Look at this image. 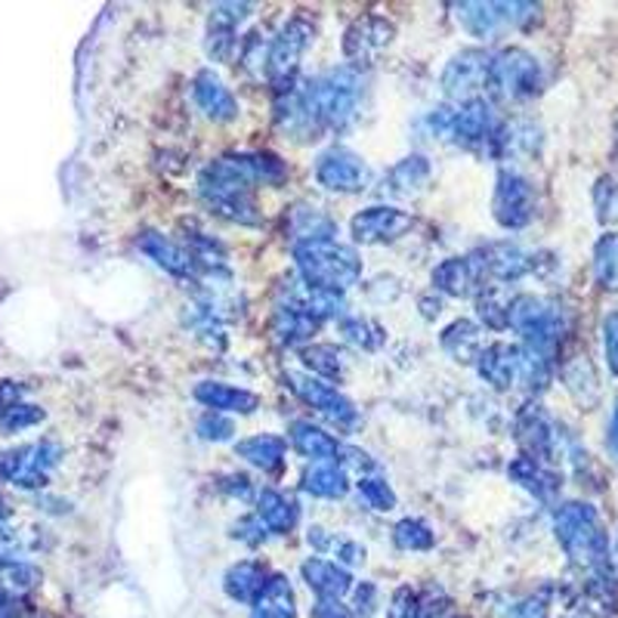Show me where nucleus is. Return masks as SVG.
Wrapping results in <instances>:
<instances>
[{
	"mask_svg": "<svg viewBox=\"0 0 618 618\" xmlns=\"http://www.w3.org/2000/svg\"><path fill=\"white\" fill-rule=\"evenodd\" d=\"M300 575H303L309 590L319 594V600H340L343 594L353 590V575H350V569L334 563V560H324V556H309V560H303Z\"/></svg>",
	"mask_w": 618,
	"mask_h": 618,
	"instance_id": "nucleus-25",
	"label": "nucleus"
},
{
	"mask_svg": "<svg viewBox=\"0 0 618 618\" xmlns=\"http://www.w3.org/2000/svg\"><path fill=\"white\" fill-rule=\"evenodd\" d=\"M247 168L257 185H278L288 180V164L273 152H245Z\"/></svg>",
	"mask_w": 618,
	"mask_h": 618,
	"instance_id": "nucleus-44",
	"label": "nucleus"
},
{
	"mask_svg": "<svg viewBox=\"0 0 618 618\" xmlns=\"http://www.w3.org/2000/svg\"><path fill=\"white\" fill-rule=\"evenodd\" d=\"M303 96H307L309 111L322 130H347L359 115V99H362V72L355 65H340L324 75H316L303 81Z\"/></svg>",
	"mask_w": 618,
	"mask_h": 618,
	"instance_id": "nucleus-2",
	"label": "nucleus"
},
{
	"mask_svg": "<svg viewBox=\"0 0 618 618\" xmlns=\"http://www.w3.org/2000/svg\"><path fill=\"white\" fill-rule=\"evenodd\" d=\"M273 121L276 130L285 139L294 142H312L324 134L316 115L309 111L307 96H303V81H291L285 87H276V99H273Z\"/></svg>",
	"mask_w": 618,
	"mask_h": 618,
	"instance_id": "nucleus-14",
	"label": "nucleus"
},
{
	"mask_svg": "<svg viewBox=\"0 0 618 618\" xmlns=\"http://www.w3.org/2000/svg\"><path fill=\"white\" fill-rule=\"evenodd\" d=\"M433 177V164L424 158V154H405L402 161H396L390 173H386V192L396 195V199H412V195H420Z\"/></svg>",
	"mask_w": 618,
	"mask_h": 618,
	"instance_id": "nucleus-28",
	"label": "nucleus"
},
{
	"mask_svg": "<svg viewBox=\"0 0 618 618\" xmlns=\"http://www.w3.org/2000/svg\"><path fill=\"white\" fill-rule=\"evenodd\" d=\"M266 62H269V44L263 41L260 31H251L238 44V65L251 77H263L266 75Z\"/></svg>",
	"mask_w": 618,
	"mask_h": 618,
	"instance_id": "nucleus-45",
	"label": "nucleus"
},
{
	"mask_svg": "<svg viewBox=\"0 0 618 618\" xmlns=\"http://www.w3.org/2000/svg\"><path fill=\"white\" fill-rule=\"evenodd\" d=\"M192 99L204 111L207 121L230 124L238 118V99L211 68H201L199 75L192 77Z\"/></svg>",
	"mask_w": 618,
	"mask_h": 618,
	"instance_id": "nucleus-20",
	"label": "nucleus"
},
{
	"mask_svg": "<svg viewBox=\"0 0 618 618\" xmlns=\"http://www.w3.org/2000/svg\"><path fill=\"white\" fill-rule=\"evenodd\" d=\"M307 541L316 554L338 556L334 563H340V566H359V563H365V547H362L359 541L340 539V535L328 532V529H322V525H312Z\"/></svg>",
	"mask_w": 618,
	"mask_h": 618,
	"instance_id": "nucleus-37",
	"label": "nucleus"
},
{
	"mask_svg": "<svg viewBox=\"0 0 618 618\" xmlns=\"http://www.w3.org/2000/svg\"><path fill=\"white\" fill-rule=\"evenodd\" d=\"M254 513H257L260 523L269 529V535H288L294 525H297L300 508H297V501L288 498L285 492H278V489H263V492H257V510H254Z\"/></svg>",
	"mask_w": 618,
	"mask_h": 618,
	"instance_id": "nucleus-31",
	"label": "nucleus"
},
{
	"mask_svg": "<svg viewBox=\"0 0 618 618\" xmlns=\"http://www.w3.org/2000/svg\"><path fill=\"white\" fill-rule=\"evenodd\" d=\"M508 297L498 285H486L477 291V316L486 328H508Z\"/></svg>",
	"mask_w": 618,
	"mask_h": 618,
	"instance_id": "nucleus-42",
	"label": "nucleus"
},
{
	"mask_svg": "<svg viewBox=\"0 0 618 618\" xmlns=\"http://www.w3.org/2000/svg\"><path fill=\"white\" fill-rule=\"evenodd\" d=\"M470 260L477 266L482 285L486 281L508 285V281H516V278H523L525 273L535 269V257L525 254L523 247L513 245V242H492V245L479 247L470 254Z\"/></svg>",
	"mask_w": 618,
	"mask_h": 618,
	"instance_id": "nucleus-16",
	"label": "nucleus"
},
{
	"mask_svg": "<svg viewBox=\"0 0 618 618\" xmlns=\"http://www.w3.org/2000/svg\"><path fill=\"white\" fill-rule=\"evenodd\" d=\"M269 582V572L257 560H242V563H232L226 575H223V590L226 597L235 603H257L260 590Z\"/></svg>",
	"mask_w": 618,
	"mask_h": 618,
	"instance_id": "nucleus-29",
	"label": "nucleus"
},
{
	"mask_svg": "<svg viewBox=\"0 0 618 618\" xmlns=\"http://www.w3.org/2000/svg\"><path fill=\"white\" fill-rule=\"evenodd\" d=\"M316 328H319V322L309 316L307 309L288 303V300H281L273 312V319H269V331L281 347H303L307 340H312Z\"/></svg>",
	"mask_w": 618,
	"mask_h": 618,
	"instance_id": "nucleus-27",
	"label": "nucleus"
},
{
	"mask_svg": "<svg viewBox=\"0 0 618 618\" xmlns=\"http://www.w3.org/2000/svg\"><path fill=\"white\" fill-rule=\"evenodd\" d=\"M417 594L412 587H399L393 594V606H390V618H417Z\"/></svg>",
	"mask_w": 618,
	"mask_h": 618,
	"instance_id": "nucleus-51",
	"label": "nucleus"
},
{
	"mask_svg": "<svg viewBox=\"0 0 618 618\" xmlns=\"http://www.w3.org/2000/svg\"><path fill=\"white\" fill-rule=\"evenodd\" d=\"M254 185L257 183L251 177L245 152L214 158L199 173L201 201L216 216L238 223V226H257L260 223V211H257V201H254Z\"/></svg>",
	"mask_w": 618,
	"mask_h": 618,
	"instance_id": "nucleus-1",
	"label": "nucleus"
},
{
	"mask_svg": "<svg viewBox=\"0 0 618 618\" xmlns=\"http://www.w3.org/2000/svg\"><path fill=\"white\" fill-rule=\"evenodd\" d=\"M192 396L207 412H220V415H254L260 408L257 393H251L245 386L226 384V381H201L192 390Z\"/></svg>",
	"mask_w": 618,
	"mask_h": 618,
	"instance_id": "nucleus-23",
	"label": "nucleus"
},
{
	"mask_svg": "<svg viewBox=\"0 0 618 618\" xmlns=\"http://www.w3.org/2000/svg\"><path fill=\"white\" fill-rule=\"evenodd\" d=\"M44 408L41 405H29V402H15V405H7L0 412V433H19L29 430L34 424L44 420Z\"/></svg>",
	"mask_w": 618,
	"mask_h": 618,
	"instance_id": "nucleus-46",
	"label": "nucleus"
},
{
	"mask_svg": "<svg viewBox=\"0 0 618 618\" xmlns=\"http://www.w3.org/2000/svg\"><path fill=\"white\" fill-rule=\"evenodd\" d=\"M516 439L525 448L529 458L541 464L556 461L560 451V433H556L554 417L547 415L541 405H523L516 415Z\"/></svg>",
	"mask_w": 618,
	"mask_h": 618,
	"instance_id": "nucleus-19",
	"label": "nucleus"
},
{
	"mask_svg": "<svg viewBox=\"0 0 618 618\" xmlns=\"http://www.w3.org/2000/svg\"><path fill=\"white\" fill-rule=\"evenodd\" d=\"M285 451H288V446L276 433H257V436H247V439L235 443V455L251 464V467L266 470V473L278 470L285 464Z\"/></svg>",
	"mask_w": 618,
	"mask_h": 618,
	"instance_id": "nucleus-33",
	"label": "nucleus"
},
{
	"mask_svg": "<svg viewBox=\"0 0 618 618\" xmlns=\"http://www.w3.org/2000/svg\"><path fill=\"white\" fill-rule=\"evenodd\" d=\"M312 618H355V612L340 600H319L312 606Z\"/></svg>",
	"mask_w": 618,
	"mask_h": 618,
	"instance_id": "nucleus-55",
	"label": "nucleus"
},
{
	"mask_svg": "<svg viewBox=\"0 0 618 618\" xmlns=\"http://www.w3.org/2000/svg\"><path fill=\"white\" fill-rule=\"evenodd\" d=\"M492 56L494 53H489V50L467 46V50H458L446 62V68H443V93L455 106L482 99V93L489 90V81H492Z\"/></svg>",
	"mask_w": 618,
	"mask_h": 618,
	"instance_id": "nucleus-8",
	"label": "nucleus"
},
{
	"mask_svg": "<svg viewBox=\"0 0 618 618\" xmlns=\"http://www.w3.org/2000/svg\"><path fill=\"white\" fill-rule=\"evenodd\" d=\"M359 494H362V501L369 504L371 510H393L396 508V492H393V486L381 477H359Z\"/></svg>",
	"mask_w": 618,
	"mask_h": 618,
	"instance_id": "nucleus-47",
	"label": "nucleus"
},
{
	"mask_svg": "<svg viewBox=\"0 0 618 618\" xmlns=\"http://www.w3.org/2000/svg\"><path fill=\"white\" fill-rule=\"evenodd\" d=\"M294 263H297L300 281L309 288L343 294L362 278V260L355 247L340 245L338 238L294 245Z\"/></svg>",
	"mask_w": 618,
	"mask_h": 618,
	"instance_id": "nucleus-4",
	"label": "nucleus"
},
{
	"mask_svg": "<svg viewBox=\"0 0 618 618\" xmlns=\"http://www.w3.org/2000/svg\"><path fill=\"white\" fill-rule=\"evenodd\" d=\"M430 281L433 291L446 294V297H470L479 288H486L482 278H479L477 266L470 260V254L467 257H446V260L433 269Z\"/></svg>",
	"mask_w": 618,
	"mask_h": 618,
	"instance_id": "nucleus-26",
	"label": "nucleus"
},
{
	"mask_svg": "<svg viewBox=\"0 0 618 618\" xmlns=\"http://www.w3.org/2000/svg\"><path fill=\"white\" fill-rule=\"evenodd\" d=\"M60 458L62 448L53 439L3 448L0 451V479H7L15 489H44L50 482V470L60 464Z\"/></svg>",
	"mask_w": 618,
	"mask_h": 618,
	"instance_id": "nucleus-7",
	"label": "nucleus"
},
{
	"mask_svg": "<svg viewBox=\"0 0 618 618\" xmlns=\"http://www.w3.org/2000/svg\"><path fill=\"white\" fill-rule=\"evenodd\" d=\"M603 343H606V362L618 374V312L606 316V322H603Z\"/></svg>",
	"mask_w": 618,
	"mask_h": 618,
	"instance_id": "nucleus-52",
	"label": "nucleus"
},
{
	"mask_svg": "<svg viewBox=\"0 0 618 618\" xmlns=\"http://www.w3.org/2000/svg\"><path fill=\"white\" fill-rule=\"evenodd\" d=\"M22 396H25V386L19 384V381H0V412H3L7 405L22 402Z\"/></svg>",
	"mask_w": 618,
	"mask_h": 618,
	"instance_id": "nucleus-56",
	"label": "nucleus"
},
{
	"mask_svg": "<svg viewBox=\"0 0 618 618\" xmlns=\"http://www.w3.org/2000/svg\"><path fill=\"white\" fill-rule=\"evenodd\" d=\"M609 451L618 458V402L616 412H612V424H609Z\"/></svg>",
	"mask_w": 618,
	"mask_h": 618,
	"instance_id": "nucleus-57",
	"label": "nucleus"
},
{
	"mask_svg": "<svg viewBox=\"0 0 618 618\" xmlns=\"http://www.w3.org/2000/svg\"><path fill=\"white\" fill-rule=\"evenodd\" d=\"M544 75H541V62L523 50V46H508L492 56V81L489 93L510 99V103H523L541 93Z\"/></svg>",
	"mask_w": 618,
	"mask_h": 618,
	"instance_id": "nucleus-6",
	"label": "nucleus"
},
{
	"mask_svg": "<svg viewBox=\"0 0 618 618\" xmlns=\"http://www.w3.org/2000/svg\"><path fill=\"white\" fill-rule=\"evenodd\" d=\"M520 359H523V347L516 343H504V340H494L489 347H482L477 355V371L479 377L494 390H510L520 377Z\"/></svg>",
	"mask_w": 618,
	"mask_h": 618,
	"instance_id": "nucleus-22",
	"label": "nucleus"
},
{
	"mask_svg": "<svg viewBox=\"0 0 618 618\" xmlns=\"http://www.w3.org/2000/svg\"><path fill=\"white\" fill-rule=\"evenodd\" d=\"M508 473L516 486H523L525 492H532L539 501H551V498L556 494V489H560V477H556L554 470H551L547 464L529 458V455L513 458L508 467Z\"/></svg>",
	"mask_w": 618,
	"mask_h": 618,
	"instance_id": "nucleus-32",
	"label": "nucleus"
},
{
	"mask_svg": "<svg viewBox=\"0 0 618 618\" xmlns=\"http://www.w3.org/2000/svg\"><path fill=\"white\" fill-rule=\"evenodd\" d=\"M216 489L223 494H230V498H238V501H251L254 498V482H251L247 473H238V470L223 473V477L216 479Z\"/></svg>",
	"mask_w": 618,
	"mask_h": 618,
	"instance_id": "nucleus-50",
	"label": "nucleus"
},
{
	"mask_svg": "<svg viewBox=\"0 0 618 618\" xmlns=\"http://www.w3.org/2000/svg\"><path fill=\"white\" fill-rule=\"evenodd\" d=\"M300 362L312 377H322L328 384L347 377V355L340 353L334 343H307L300 350Z\"/></svg>",
	"mask_w": 618,
	"mask_h": 618,
	"instance_id": "nucleus-35",
	"label": "nucleus"
},
{
	"mask_svg": "<svg viewBox=\"0 0 618 618\" xmlns=\"http://www.w3.org/2000/svg\"><path fill=\"white\" fill-rule=\"evenodd\" d=\"M137 247L149 257V260L154 263V266H161L164 273H170V276L177 278H195L199 276V263H195V257L185 251L180 242H173V238H168V235H161V232H139L137 238Z\"/></svg>",
	"mask_w": 618,
	"mask_h": 618,
	"instance_id": "nucleus-21",
	"label": "nucleus"
},
{
	"mask_svg": "<svg viewBox=\"0 0 618 618\" xmlns=\"http://www.w3.org/2000/svg\"><path fill=\"white\" fill-rule=\"evenodd\" d=\"M312 44V25H309L303 15H294L288 19L278 34L269 41V62H266V77L276 84V87H285L297 81V68H300V60L307 53V46Z\"/></svg>",
	"mask_w": 618,
	"mask_h": 618,
	"instance_id": "nucleus-10",
	"label": "nucleus"
},
{
	"mask_svg": "<svg viewBox=\"0 0 618 618\" xmlns=\"http://www.w3.org/2000/svg\"><path fill=\"white\" fill-rule=\"evenodd\" d=\"M41 585V569L31 566L25 560L15 556H0V594L13 597V594H29Z\"/></svg>",
	"mask_w": 618,
	"mask_h": 618,
	"instance_id": "nucleus-38",
	"label": "nucleus"
},
{
	"mask_svg": "<svg viewBox=\"0 0 618 618\" xmlns=\"http://www.w3.org/2000/svg\"><path fill=\"white\" fill-rule=\"evenodd\" d=\"M443 350H446L455 362H477L479 350H482V338H479V324L470 319H455L451 324L443 328Z\"/></svg>",
	"mask_w": 618,
	"mask_h": 618,
	"instance_id": "nucleus-36",
	"label": "nucleus"
},
{
	"mask_svg": "<svg viewBox=\"0 0 618 618\" xmlns=\"http://www.w3.org/2000/svg\"><path fill=\"white\" fill-rule=\"evenodd\" d=\"M230 535L235 541L247 544V547H260L263 541L269 539V529L260 523L257 513H247V516H242V520H235V523L230 525Z\"/></svg>",
	"mask_w": 618,
	"mask_h": 618,
	"instance_id": "nucleus-49",
	"label": "nucleus"
},
{
	"mask_svg": "<svg viewBox=\"0 0 618 618\" xmlns=\"http://www.w3.org/2000/svg\"><path fill=\"white\" fill-rule=\"evenodd\" d=\"M251 3H216L207 19V38H204V50L214 62H232L238 53V25L251 15Z\"/></svg>",
	"mask_w": 618,
	"mask_h": 618,
	"instance_id": "nucleus-18",
	"label": "nucleus"
},
{
	"mask_svg": "<svg viewBox=\"0 0 618 618\" xmlns=\"http://www.w3.org/2000/svg\"><path fill=\"white\" fill-rule=\"evenodd\" d=\"M492 214L504 230H525L535 216V185L520 170L504 168L494 180Z\"/></svg>",
	"mask_w": 618,
	"mask_h": 618,
	"instance_id": "nucleus-11",
	"label": "nucleus"
},
{
	"mask_svg": "<svg viewBox=\"0 0 618 618\" xmlns=\"http://www.w3.org/2000/svg\"><path fill=\"white\" fill-rule=\"evenodd\" d=\"M374 609H377V587L371 585V582H362V585L355 587V612L371 616Z\"/></svg>",
	"mask_w": 618,
	"mask_h": 618,
	"instance_id": "nucleus-54",
	"label": "nucleus"
},
{
	"mask_svg": "<svg viewBox=\"0 0 618 618\" xmlns=\"http://www.w3.org/2000/svg\"><path fill=\"white\" fill-rule=\"evenodd\" d=\"M594 276L603 288H616L618 285V235H603L594 247Z\"/></svg>",
	"mask_w": 618,
	"mask_h": 618,
	"instance_id": "nucleus-43",
	"label": "nucleus"
},
{
	"mask_svg": "<svg viewBox=\"0 0 618 618\" xmlns=\"http://www.w3.org/2000/svg\"><path fill=\"white\" fill-rule=\"evenodd\" d=\"M300 489L312 498H343L350 492V477H347V467L340 464H309L300 477Z\"/></svg>",
	"mask_w": 618,
	"mask_h": 618,
	"instance_id": "nucleus-34",
	"label": "nucleus"
},
{
	"mask_svg": "<svg viewBox=\"0 0 618 618\" xmlns=\"http://www.w3.org/2000/svg\"><path fill=\"white\" fill-rule=\"evenodd\" d=\"M412 230V214L393 204H371L350 220V235L359 245H386Z\"/></svg>",
	"mask_w": 618,
	"mask_h": 618,
	"instance_id": "nucleus-17",
	"label": "nucleus"
},
{
	"mask_svg": "<svg viewBox=\"0 0 618 618\" xmlns=\"http://www.w3.org/2000/svg\"><path fill=\"white\" fill-rule=\"evenodd\" d=\"M554 532L575 566L590 569L594 575H603L609 569V539L603 532L597 510L590 504L569 501V504L556 508Z\"/></svg>",
	"mask_w": 618,
	"mask_h": 618,
	"instance_id": "nucleus-3",
	"label": "nucleus"
},
{
	"mask_svg": "<svg viewBox=\"0 0 618 618\" xmlns=\"http://www.w3.org/2000/svg\"><path fill=\"white\" fill-rule=\"evenodd\" d=\"M251 618H281V616H273V612H263V609H254V616Z\"/></svg>",
	"mask_w": 618,
	"mask_h": 618,
	"instance_id": "nucleus-60",
	"label": "nucleus"
},
{
	"mask_svg": "<svg viewBox=\"0 0 618 618\" xmlns=\"http://www.w3.org/2000/svg\"><path fill=\"white\" fill-rule=\"evenodd\" d=\"M393 544L405 554H420V551H430L436 544V532H433V525L427 520L405 516V520L393 525Z\"/></svg>",
	"mask_w": 618,
	"mask_h": 618,
	"instance_id": "nucleus-39",
	"label": "nucleus"
},
{
	"mask_svg": "<svg viewBox=\"0 0 618 618\" xmlns=\"http://www.w3.org/2000/svg\"><path fill=\"white\" fill-rule=\"evenodd\" d=\"M494 130H498L494 108L482 96V99H473V103L451 106V111H448L446 142H455V146L470 149V152H489Z\"/></svg>",
	"mask_w": 618,
	"mask_h": 618,
	"instance_id": "nucleus-13",
	"label": "nucleus"
},
{
	"mask_svg": "<svg viewBox=\"0 0 618 618\" xmlns=\"http://www.w3.org/2000/svg\"><path fill=\"white\" fill-rule=\"evenodd\" d=\"M10 516V504L3 501V494H0V520H7Z\"/></svg>",
	"mask_w": 618,
	"mask_h": 618,
	"instance_id": "nucleus-59",
	"label": "nucleus"
},
{
	"mask_svg": "<svg viewBox=\"0 0 618 618\" xmlns=\"http://www.w3.org/2000/svg\"><path fill=\"white\" fill-rule=\"evenodd\" d=\"M535 3H455V15L461 22V29L477 38V41H492L498 34H504L510 29H525L529 22L539 19Z\"/></svg>",
	"mask_w": 618,
	"mask_h": 618,
	"instance_id": "nucleus-5",
	"label": "nucleus"
},
{
	"mask_svg": "<svg viewBox=\"0 0 618 618\" xmlns=\"http://www.w3.org/2000/svg\"><path fill=\"white\" fill-rule=\"evenodd\" d=\"M15 539V532L7 525V520H0V544H10Z\"/></svg>",
	"mask_w": 618,
	"mask_h": 618,
	"instance_id": "nucleus-58",
	"label": "nucleus"
},
{
	"mask_svg": "<svg viewBox=\"0 0 618 618\" xmlns=\"http://www.w3.org/2000/svg\"><path fill=\"white\" fill-rule=\"evenodd\" d=\"M340 334L347 343H353L355 350H377L381 343H384V328L377 322H371V319H362V316H347V319H340Z\"/></svg>",
	"mask_w": 618,
	"mask_h": 618,
	"instance_id": "nucleus-41",
	"label": "nucleus"
},
{
	"mask_svg": "<svg viewBox=\"0 0 618 618\" xmlns=\"http://www.w3.org/2000/svg\"><path fill=\"white\" fill-rule=\"evenodd\" d=\"M19 618H34V616H19Z\"/></svg>",
	"mask_w": 618,
	"mask_h": 618,
	"instance_id": "nucleus-61",
	"label": "nucleus"
},
{
	"mask_svg": "<svg viewBox=\"0 0 618 618\" xmlns=\"http://www.w3.org/2000/svg\"><path fill=\"white\" fill-rule=\"evenodd\" d=\"M288 439L297 455H303L312 464H338L343 458V443L334 433H328L312 420H291L288 427Z\"/></svg>",
	"mask_w": 618,
	"mask_h": 618,
	"instance_id": "nucleus-24",
	"label": "nucleus"
},
{
	"mask_svg": "<svg viewBox=\"0 0 618 618\" xmlns=\"http://www.w3.org/2000/svg\"><path fill=\"white\" fill-rule=\"evenodd\" d=\"M254 606L263 612H273V616L294 618L297 616V600H294L291 582L285 575H269V582H266Z\"/></svg>",
	"mask_w": 618,
	"mask_h": 618,
	"instance_id": "nucleus-40",
	"label": "nucleus"
},
{
	"mask_svg": "<svg viewBox=\"0 0 618 618\" xmlns=\"http://www.w3.org/2000/svg\"><path fill=\"white\" fill-rule=\"evenodd\" d=\"M285 384L291 386L297 399L307 402L309 408H316L324 420H331L340 430L359 427V408L334 384H328L322 377H312L307 371H285Z\"/></svg>",
	"mask_w": 618,
	"mask_h": 618,
	"instance_id": "nucleus-9",
	"label": "nucleus"
},
{
	"mask_svg": "<svg viewBox=\"0 0 618 618\" xmlns=\"http://www.w3.org/2000/svg\"><path fill=\"white\" fill-rule=\"evenodd\" d=\"M199 436L204 443H226L232 439V433H235V424H232V417L220 415V412H204L199 417Z\"/></svg>",
	"mask_w": 618,
	"mask_h": 618,
	"instance_id": "nucleus-48",
	"label": "nucleus"
},
{
	"mask_svg": "<svg viewBox=\"0 0 618 618\" xmlns=\"http://www.w3.org/2000/svg\"><path fill=\"white\" fill-rule=\"evenodd\" d=\"M288 232H291L294 245L324 242V238L338 235V223L324 214L322 207H316V204H297V207L288 211Z\"/></svg>",
	"mask_w": 618,
	"mask_h": 618,
	"instance_id": "nucleus-30",
	"label": "nucleus"
},
{
	"mask_svg": "<svg viewBox=\"0 0 618 618\" xmlns=\"http://www.w3.org/2000/svg\"><path fill=\"white\" fill-rule=\"evenodd\" d=\"M508 618H547V606L539 597H529V600L513 603L508 609Z\"/></svg>",
	"mask_w": 618,
	"mask_h": 618,
	"instance_id": "nucleus-53",
	"label": "nucleus"
},
{
	"mask_svg": "<svg viewBox=\"0 0 618 618\" xmlns=\"http://www.w3.org/2000/svg\"><path fill=\"white\" fill-rule=\"evenodd\" d=\"M396 38V25L386 15H359L350 29L343 31V56L350 60V65H365L374 62L386 46L393 44Z\"/></svg>",
	"mask_w": 618,
	"mask_h": 618,
	"instance_id": "nucleus-15",
	"label": "nucleus"
},
{
	"mask_svg": "<svg viewBox=\"0 0 618 618\" xmlns=\"http://www.w3.org/2000/svg\"><path fill=\"white\" fill-rule=\"evenodd\" d=\"M316 183L334 192V195H355L365 192L371 185V168L350 149L343 146H331L316 158Z\"/></svg>",
	"mask_w": 618,
	"mask_h": 618,
	"instance_id": "nucleus-12",
	"label": "nucleus"
}]
</instances>
